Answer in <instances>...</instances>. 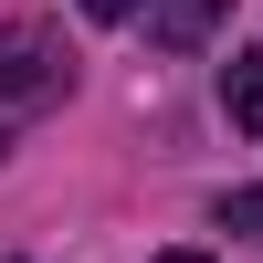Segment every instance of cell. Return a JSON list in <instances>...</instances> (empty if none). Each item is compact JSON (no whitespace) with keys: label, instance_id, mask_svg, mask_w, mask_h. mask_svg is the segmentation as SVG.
I'll return each instance as SVG.
<instances>
[{"label":"cell","instance_id":"cell-1","mask_svg":"<svg viewBox=\"0 0 263 263\" xmlns=\"http://www.w3.org/2000/svg\"><path fill=\"white\" fill-rule=\"evenodd\" d=\"M63 95H74V42H63L53 21H11V32H0V147H11L21 126H42Z\"/></svg>","mask_w":263,"mask_h":263},{"label":"cell","instance_id":"cell-2","mask_svg":"<svg viewBox=\"0 0 263 263\" xmlns=\"http://www.w3.org/2000/svg\"><path fill=\"white\" fill-rule=\"evenodd\" d=\"M221 11L232 0H147V42H158V53H200V42L221 32Z\"/></svg>","mask_w":263,"mask_h":263},{"label":"cell","instance_id":"cell-3","mask_svg":"<svg viewBox=\"0 0 263 263\" xmlns=\"http://www.w3.org/2000/svg\"><path fill=\"white\" fill-rule=\"evenodd\" d=\"M221 105H232L242 137H263V53H232L221 63Z\"/></svg>","mask_w":263,"mask_h":263},{"label":"cell","instance_id":"cell-4","mask_svg":"<svg viewBox=\"0 0 263 263\" xmlns=\"http://www.w3.org/2000/svg\"><path fill=\"white\" fill-rule=\"evenodd\" d=\"M221 232H242V242H263V190H221Z\"/></svg>","mask_w":263,"mask_h":263},{"label":"cell","instance_id":"cell-5","mask_svg":"<svg viewBox=\"0 0 263 263\" xmlns=\"http://www.w3.org/2000/svg\"><path fill=\"white\" fill-rule=\"evenodd\" d=\"M74 11H84V21H126L137 0H74Z\"/></svg>","mask_w":263,"mask_h":263},{"label":"cell","instance_id":"cell-6","mask_svg":"<svg viewBox=\"0 0 263 263\" xmlns=\"http://www.w3.org/2000/svg\"><path fill=\"white\" fill-rule=\"evenodd\" d=\"M158 263H211V253H158Z\"/></svg>","mask_w":263,"mask_h":263}]
</instances>
